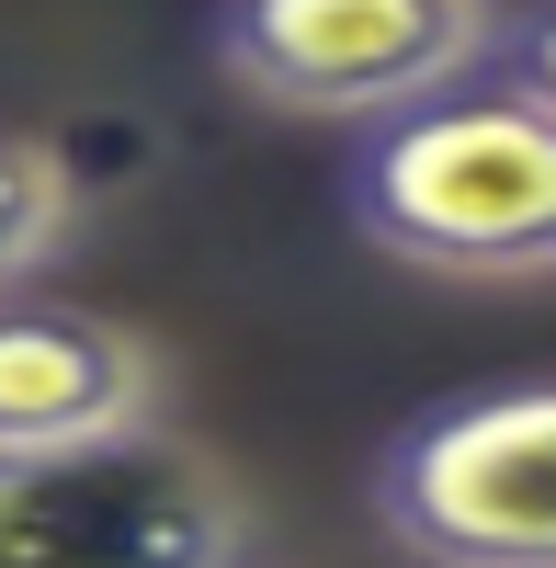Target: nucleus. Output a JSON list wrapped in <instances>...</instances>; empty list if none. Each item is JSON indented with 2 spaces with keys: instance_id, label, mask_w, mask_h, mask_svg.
Here are the masks:
<instances>
[{
  "instance_id": "f257e3e1",
  "label": "nucleus",
  "mask_w": 556,
  "mask_h": 568,
  "mask_svg": "<svg viewBox=\"0 0 556 568\" xmlns=\"http://www.w3.org/2000/svg\"><path fill=\"white\" fill-rule=\"evenodd\" d=\"M341 216L363 251L432 284H556V114L466 80L352 136Z\"/></svg>"
},
{
  "instance_id": "f03ea898",
  "label": "nucleus",
  "mask_w": 556,
  "mask_h": 568,
  "mask_svg": "<svg viewBox=\"0 0 556 568\" xmlns=\"http://www.w3.org/2000/svg\"><path fill=\"white\" fill-rule=\"evenodd\" d=\"M500 0H216L205 58L261 114L387 125L488 69Z\"/></svg>"
},
{
  "instance_id": "7ed1b4c3",
  "label": "nucleus",
  "mask_w": 556,
  "mask_h": 568,
  "mask_svg": "<svg viewBox=\"0 0 556 568\" xmlns=\"http://www.w3.org/2000/svg\"><path fill=\"white\" fill-rule=\"evenodd\" d=\"M250 500L205 444L103 433L58 455H0V568H239Z\"/></svg>"
},
{
  "instance_id": "20e7f679",
  "label": "nucleus",
  "mask_w": 556,
  "mask_h": 568,
  "mask_svg": "<svg viewBox=\"0 0 556 568\" xmlns=\"http://www.w3.org/2000/svg\"><path fill=\"white\" fill-rule=\"evenodd\" d=\"M375 535L421 568H556V375L421 409L375 455Z\"/></svg>"
},
{
  "instance_id": "39448f33",
  "label": "nucleus",
  "mask_w": 556,
  "mask_h": 568,
  "mask_svg": "<svg viewBox=\"0 0 556 568\" xmlns=\"http://www.w3.org/2000/svg\"><path fill=\"white\" fill-rule=\"evenodd\" d=\"M159 420V342L80 296H0V455H58Z\"/></svg>"
},
{
  "instance_id": "423d86ee",
  "label": "nucleus",
  "mask_w": 556,
  "mask_h": 568,
  "mask_svg": "<svg viewBox=\"0 0 556 568\" xmlns=\"http://www.w3.org/2000/svg\"><path fill=\"white\" fill-rule=\"evenodd\" d=\"M80 240V171L45 149V136L0 125V296H23L69 262Z\"/></svg>"
},
{
  "instance_id": "0eeeda50",
  "label": "nucleus",
  "mask_w": 556,
  "mask_h": 568,
  "mask_svg": "<svg viewBox=\"0 0 556 568\" xmlns=\"http://www.w3.org/2000/svg\"><path fill=\"white\" fill-rule=\"evenodd\" d=\"M477 80H500V91H523L534 114H556V0H523V12H500L488 69H477Z\"/></svg>"
}]
</instances>
